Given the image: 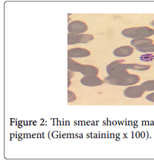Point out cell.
<instances>
[{
  "label": "cell",
  "mask_w": 154,
  "mask_h": 161,
  "mask_svg": "<svg viewBox=\"0 0 154 161\" xmlns=\"http://www.w3.org/2000/svg\"><path fill=\"white\" fill-rule=\"evenodd\" d=\"M94 38V36L89 34H73L68 35V44L74 45L77 43H87Z\"/></svg>",
  "instance_id": "obj_4"
},
{
  "label": "cell",
  "mask_w": 154,
  "mask_h": 161,
  "mask_svg": "<svg viewBox=\"0 0 154 161\" xmlns=\"http://www.w3.org/2000/svg\"><path fill=\"white\" fill-rule=\"evenodd\" d=\"M123 62H124V60L115 61L108 64L107 66V71L108 75L116 76L129 73L126 69H124L122 65Z\"/></svg>",
  "instance_id": "obj_3"
},
{
  "label": "cell",
  "mask_w": 154,
  "mask_h": 161,
  "mask_svg": "<svg viewBox=\"0 0 154 161\" xmlns=\"http://www.w3.org/2000/svg\"><path fill=\"white\" fill-rule=\"evenodd\" d=\"M146 99L148 101H150V102L154 103V92L148 94V95L146 96Z\"/></svg>",
  "instance_id": "obj_15"
},
{
  "label": "cell",
  "mask_w": 154,
  "mask_h": 161,
  "mask_svg": "<svg viewBox=\"0 0 154 161\" xmlns=\"http://www.w3.org/2000/svg\"><path fill=\"white\" fill-rule=\"evenodd\" d=\"M68 30L69 33L82 34L88 30V25L84 22L74 20L68 24Z\"/></svg>",
  "instance_id": "obj_5"
},
{
  "label": "cell",
  "mask_w": 154,
  "mask_h": 161,
  "mask_svg": "<svg viewBox=\"0 0 154 161\" xmlns=\"http://www.w3.org/2000/svg\"><path fill=\"white\" fill-rule=\"evenodd\" d=\"M135 49L131 46H122L117 48L113 51L114 56L120 58L127 57L132 55L134 53Z\"/></svg>",
  "instance_id": "obj_10"
},
{
  "label": "cell",
  "mask_w": 154,
  "mask_h": 161,
  "mask_svg": "<svg viewBox=\"0 0 154 161\" xmlns=\"http://www.w3.org/2000/svg\"><path fill=\"white\" fill-rule=\"evenodd\" d=\"M141 87L145 91H154V80H148L142 83Z\"/></svg>",
  "instance_id": "obj_13"
},
{
  "label": "cell",
  "mask_w": 154,
  "mask_h": 161,
  "mask_svg": "<svg viewBox=\"0 0 154 161\" xmlns=\"http://www.w3.org/2000/svg\"><path fill=\"white\" fill-rule=\"evenodd\" d=\"M77 72H80L85 76H97L99 69L92 65H84L79 64Z\"/></svg>",
  "instance_id": "obj_9"
},
{
  "label": "cell",
  "mask_w": 154,
  "mask_h": 161,
  "mask_svg": "<svg viewBox=\"0 0 154 161\" xmlns=\"http://www.w3.org/2000/svg\"><path fill=\"white\" fill-rule=\"evenodd\" d=\"M81 83L88 87H96L101 86L105 83V81L102 80L97 76H89L82 78L80 80Z\"/></svg>",
  "instance_id": "obj_8"
},
{
  "label": "cell",
  "mask_w": 154,
  "mask_h": 161,
  "mask_svg": "<svg viewBox=\"0 0 154 161\" xmlns=\"http://www.w3.org/2000/svg\"><path fill=\"white\" fill-rule=\"evenodd\" d=\"M145 92L141 86H136L126 88L124 91V95L129 98H139L142 97Z\"/></svg>",
  "instance_id": "obj_6"
},
{
  "label": "cell",
  "mask_w": 154,
  "mask_h": 161,
  "mask_svg": "<svg viewBox=\"0 0 154 161\" xmlns=\"http://www.w3.org/2000/svg\"><path fill=\"white\" fill-rule=\"evenodd\" d=\"M153 41L152 39L150 38H137V39H133L131 42V44L134 46L135 47H138V46H141V45H148V44H153Z\"/></svg>",
  "instance_id": "obj_11"
},
{
  "label": "cell",
  "mask_w": 154,
  "mask_h": 161,
  "mask_svg": "<svg viewBox=\"0 0 154 161\" xmlns=\"http://www.w3.org/2000/svg\"><path fill=\"white\" fill-rule=\"evenodd\" d=\"M140 81V77L135 74L128 73L120 76H108L105 78V82L110 85L129 86L136 84Z\"/></svg>",
  "instance_id": "obj_1"
},
{
  "label": "cell",
  "mask_w": 154,
  "mask_h": 161,
  "mask_svg": "<svg viewBox=\"0 0 154 161\" xmlns=\"http://www.w3.org/2000/svg\"><path fill=\"white\" fill-rule=\"evenodd\" d=\"M76 99V96L74 95V94L73 92L68 90V103L73 102V101H75Z\"/></svg>",
  "instance_id": "obj_14"
},
{
  "label": "cell",
  "mask_w": 154,
  "mask_h": 161,
  "mask_svg": "<svg viewBox=\"0 0 154 161\" xmlns=\"http://www.w3.org/2000/svg\"><path fill=\"white\" fill-rule=\"evenodd\" d=\"M135 48L141 52L148 53V52H154V44H148L145 45H141L136 47Z\"/></svg>",
  "instance_id": "obj_12"
},
{
  "label": "cell",
  "mask_w": 154,
  "mask_h": 161,
  "mask_svg": "<svg viewBox=\"0 0 154 161\" xmlns=\"http://www.w3.org/2000/svg\"><path fill=\"white\" fill-rule=\"evenodd\" d=\"M150 24H151V25H152V26L154 27V20H152V21L150 22Z\"/></svg>",
  "instance_id": "obj_16"
},
{
  "label": "cell",
  "mask_w": 154,
  "mask_h": 161,
  "mask_svg": "<svg viewBox=\"0 0 154 161\" xmlns=\"http://www.w3.org/2000/svg\"><path fill=\"white\" fill-rule=\"evenodd\" d=\"M91 56V52L85 48H74L68 51V58H82Z\"/></svg>",
  "instance_id": "obj_7"
},
{
  "label": "cell",
  "mask_w": 154,
  "mask_h": 161,
  "mask_svg": "<svg viewBox=\"0 0 154 161\" xmlns=\"http://www.w3.org/2000/svg\"><path fill=\"white\" fill-rule=\"evenodd\" d=\"M122 35L125 37L133 39L148 38L154 35V30L146 26L135 27L124 30L122 31Z\"/></svg>",
  "instance_id": "obj_2"
}]
</instances>
